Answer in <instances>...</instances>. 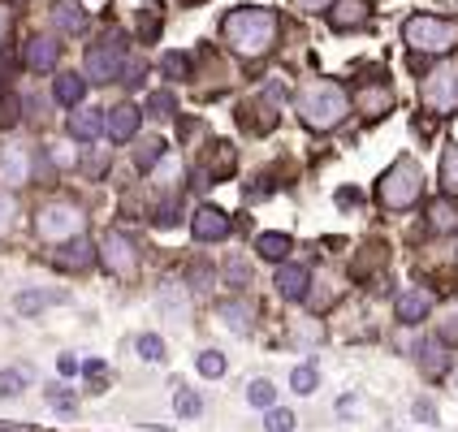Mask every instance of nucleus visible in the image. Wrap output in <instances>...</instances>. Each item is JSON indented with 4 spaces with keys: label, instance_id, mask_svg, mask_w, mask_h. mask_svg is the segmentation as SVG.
I'll list each match as a JSON object with an SVG mask.
<instances>
[{
    "label": "nucleus",
    "instance_id": "1",
    "mask_svg": "<svg viewBox=\"0 0 458 432\" xmlns=\"http://www.w3.org/2000/svg\"><path fill=\"white\" fill-rule=\"evenodd\" d=\"M221 30H225V44L238 56H264L277 39V18H273V9H238L225 18Z\"/></svg>",
    "mask_w": 458,
    "mask_h": 432
},
{
    "label": "nucleus",
    "instance_id": "2",
    "mask_svg": "<svg viewBox=\"0 0 458 432\" xmlns=\"http://www.w3.org/2000/svg\"><path fill=\"white\" fill-rule=\"evenodd\" d=\"M346 108H351V100L337 82H311V87L299 91V117L311 130H333L346 117Z\"/></svg>",
    "mask_w": 458,
    "mask_h": 432
},
{
    "label": "nucleus",
    "instance_id": "3",
    "mask_svg": "<svg viewBox=\"0 0 458 432\" xmlns=\"http://www.w3.org/2000/svg\"><path fill=\"white\" fill-rule=\"evenodd\" d=\"M403 39H407L415 52H450L458 44V30L445 18H433V13H415L407 26H403Z\"/></svg>",
    "mask_w": 458,
    "mask_h": 432
},
{
    "label": "nucleus",
    "instance_id": "4",
    "mask_svg": "<svg viewBox=\"0 0 458 432\" xmlns=\"http://www.w3.org/2000/svg\"><path fill=\"white\" fill-rule=\"evenodd\" d=\"M82 225H87L82 208L65 204V199H61V204H44L35 212V233H39L44 242H70V238L82 233Z\"/></svg>",
    "mask_w": 458,
    "mask_h": 432
},
{
    "label": "nucleus",
    "instance_id": "5",
    "mask_svg": "<svg viewBox=\"0 0 458 432\" xmlns=\"http://www.w3.org/2000/svg\"><path fill=\"white\" fill-rule=\"evenodd\" d=\"M381 204L385 208H411L420 199V191H424V174H420V165L415 160H398L389 174L381 178Z\"/></svg>",
    "mask_w": 458,
    "mask_h": 432
},
{
    "label": "nucleus",
    "instance_id": "6",
    "mask_svg": "<svg viewBox=\"0 0 458 432\" xmlns=\"http://www.w3.org/2000/svg\"><path fill=\"white\" fill-rule=\"evenodd\" d=\"M100 264L108 268V273H113V277H122V281H134V277H139V251H134V242H130L122 229L104 233Z\"/></svg>",
    "mask_w": 458,
    "mask_h": 432
},
{
    "label": "nucleus",
    "instance_id": "7",
    "mask_svg": "<svg viewBox=\"0 0 458 432\" xmlns=\"http://www.w3.org/2000/svg\"><path fill=\"white\" fill-rule=\"evenodd\" d=\"M424 104L433 108L437 117H450L458 108V70L454 65H441L424 78Z\"/></svg>",
    "mask_w": 458,
    "mask_h": 432
},
{
    "label": "nucleus",
    "instance_id": "8",
    "mask_svg": "<svg viewBox=\"0 0 458 432\" xmlns=\"http://www.w3.org/2000/svg\"><path fill=\"white\" fill-rule=\"evenodd\" d=\"M126 65V44L122 39H104L96 48H87V78L91 82H113Z\"/></svg>",
    "mask_w": 458,
    "mask_h": 432
},
{
    "label": "nucleus",
    "instance_id": "9",
    "mask_svg": "<svg viewBox=\"0 0 458 432\" xmlns=\"http://www.w3.org/2000/svg\"><path fill=\"white\" fill-rule=\"evenodd\" d=\"M139 122H143V113H139L134 104H117V108L104 117V130H108V139H113V143H126V139L139 134Z\"/></svg>",
    "mask_w": 458,
    "mask_h": 432
},
{
    "label": "nucleus",
    "instance_id": "10",
    "mask_svg": "<svg viewBox=\"0 0 458 432\" xmlns=\"http://www.w3.org/2000/svg\"><path fill=\"white\" fill-rule=\"evenodd\" d=\"M428 311H433V290L411 285V290H403V294H398V320H403V325H420Z\"/></svg>",
    "mask_w": 458,
    "mask_h": 432
},
{
    "label": "nucleus",
    "instance_id": "11",
    "mask_svg": "<svg viewBox=\"0 0 458 432\" xmlns=\"http://www.w3.org/2000/svg\"><path fill=\"white\" fill-rule=\"evenodd\" d=\"M26 70H56V61H61V44L52 39V35H35L22 52Z\"/></svg>",
    "mask_w": 458,
    "mask_h": 432
},
{
    "label": "nucleus",
    "instance_id": "12",
    "mask_svg": "<svg viewBox=\"0 0 458 432\" xmlns=\"http://www.w3.org/2000/svg\"><path fill=\"white\" fill-rule=\"evenodd\" d=\"M191 229H195L199 242H216V238H225L229 233V216L221 212V208H199L195 221H191Z\"/></svg>",
    "mask_w": 458,
    "mask_h": 432
},
{
    "label": "nucleus",
    "instance_id": "13",
    "mask_svg": "<svg viewBox=\"0 0 458 432\" xmlns=\"http://www.w3.org/2000/svg\"><path fill=\"white\" fill-rule=\"evenodd\" d=\"M307 285H311V268L307 264H285L277 273V290H281V299H307Z\"/></svg>",
    "mask_w": 458,
    "mask_h": 432
},
{
    "label": "nucleus",
    "instance_id": "14",
    "mask_svg": "<svg viewBox=\"0 0 458 432\" xmlns=\"http://www.w3.org/2000/svg\"><path fill=\"white\" fill-rule=\"evenodd\" d=\"M26 178H30V156L22 148H4L0 152V182L4 186H22Z\"/></svg>",
    "mask_w": 458,
    "mask_h": 432
},
{
    "label": "nucleus",
    "instance_id": "15",
    "mask_svg": "<svg viewBox=\"0 0 458 432\" xmlns=\"http://www.w3.org/2000/svg\"><path fill=\"white\" fill-rule=\"evenodd\" d=\"M333 9V30H355L368 22V0H337Z\"/></svg>",
    "mask_w": 458,
    "mask_h": 432
},
{
    "label": "nucleus",
    "instance_id": "16",
    "mask_svg": "<svg viewBox=\"0 0 458 432\" xmlns=\"http://www.w3.org/2000/svg\"><path fill=\"white\" fill-rule=\"evenodd\" d=\"M52 259H56V268H65V273H82V268L91 264V242H82V233H78V238L65 242V251H56Z\"/></svg>",
    "mask_w": 458,
    "mask_h": 432
},
{
    "label": "nucleus",
    "instance_id": "17",
    "mask_svg": "<svg viewBox=\"0 0 458 432\" xmlns=\"http://www.w3.org/2000/svg\"><path fill=\"white\" fill-rule=\"evenodd\" d=\"M100 130H104V113H100V108H78L74 117H70V134H74L78 143H91Z\"/></svg>",
    "mask_w": 458,
    "mask_h": 432
},
{
    "label": "nucleus",
    "instance_id": "18",
    "mask_svg": "<svg viewBox=\"0 0 458 432\" xmlns=\"http://www.w3.org/2000/svg\"><path fill=\"white\" fill-rule=\"evenodd\" d=\"M52 96H56V104L74 108V104L87 96V78H82V74H56V82H52Z\"/></svg>",
    "mask_w": 458,
    "mask_h": 432
},
{
    "label": "nucleus",
    "instance_id": "19",
    "mask_svg": "<svg viewBox=\"0 0 458 432\" xmlns=\"http://www.w3.org/2000/svg\"><path fill=\"white\" fill-rule=\"evenodd\" d=\"M52 22H56V30H61V35H78V30L87 26V13L78 9L74 0H56V9H52Z\"/></svg>",
    "mask_w": 458,
    "mask_h": 432
},
{
    "label": "nucleus",
    "instance_id": "20",
    "mask_svg": "<svg viewBox=\"0 0 458 432\" xmlns=\"http://www.w3.org/2000/svg\"><path fill=\"white\" fill-rule=\"evenodd\" d=\"M255 251L264 255V259H285V255L294 251V242H290L285 233H259V238H255Z\"/></svg>",
    "mask_w": 458,
    "mask_h": 432
},
{
    "label": "nucleus",
    "instance_id": "21",
    "mask_svg": "<svg viewBox=\"0 0 458 432\" xmlns=\"http://www.w3.org/2000/svg\"><path fill=\"white\" fill-rule=\"evenodd\" d=\"M428 225H433L437 233H454V229H458V208L450 204V199L433 204V208H428Z\"/></svg>",
    "mask_w": 458,
    "mask_h": 432
},
{
    "label": "nucleus",
    "instance_id": "22",
    "mask_svg": "<svg viewBox=\"0 0 458 432\" xmlns=\"http://www.w3.org/2000/svg\"><path fill=\"white\" fill-rule=\"evenodd\" d=\"M247 402H251V407H273V402H277V389H273V381H251V389H247Z\"/></svg>",
    "mask_w": 458,
    "mask_h": 432
},
{
    "label": "nucleus",
    "instance_id": "23",
    "mask_svg": "<svg viewBox=\"0 0 458 432\" xmlns=\"http://www.w3.org/2000/svg\"><path fill=\"white\" fill-rule=\"evenodd\" d=\"M251 316H255L251 303H229V307H225V325H233L238 333L251 329Z\"/></svg>",
    "mask_w": 458,
    "mask_h": 432
},
{
    "label": "nucleus",
    "instance_id": "24",
    "mask_svg": "<svg viewBox=\"0 0 458 432\" xmlns=\"http://www.w3.org/2000/svg\"><path fill=\"white\" fill-rule=\"evenodd\" d=\"M441 186H445L450 195H458V148H450L445 160H441Z\"/></svg>",
    "mask_w": 458,
    "mask_h": 432
},
{
    "label": "nucleus",
    "instance_id": "25",
    "mask_svg": "<svg viewBox=\"0 0 458 432\" xmlns=\"http://www.w3.org/2000/svg\"><path fill=\"white\" fill-rule=\"evenodd\" d=\"M52 299H56V294H39V290H26V294H18V311H22V316H35V311H44Z\"/></svg>",
    "mask_w": 458,
    "mask_h": 432
},
{
    "label": "nucleus",
    "instance_id": "26",
    "mask_svg": "<svg viewBox=\"0 0 458 432\" xmlns=\"http://www.w3.org/2000/svg\"><path fill=\"white\" fill-rule=\"evenodd\" d=\"M389 100H394V96H389L385 87H368V91L359 96V104H363L368 113H385V108H389Z\"/></svg>",
    "mask_w": 458,
    "mask_h": 432
},
{
    "label": "nucleus",
    "instance_id": "27",
    "mask_svg": "<svg viewBox=\"0 0 458 432\" xmlns=\"http://www.w3.org/2000/svg\"><path fill=\"white\" fill-rule=\"evenodd\" d=\"M26 381H30V377H26V372H18V368L0 372V398H13V394H22Z\"/></svg>",
    "mask_w": 458,
    "mask_h": 432
},
{
    "label": "nucleus",
    "instance_id": "28",
    "mask_svg": "<svg viewBox=\"0 0 458 432\" xmlns=\"http://www.w3.org/2000/svg\"><path fill=\"white\" fill-rule=\"evenodd\" d=\"M139 355L148 359V363H160V359H165V342H160L156 333H143V337H139Z\"/></svg>",
    "mask_w": 458,
    "mask_h": 432
},
{
    "label": "nucleus",
    "instance_id": "29",
    "mask_svg": "<svg viewBox=\"0 0 458 432\" xmlns=\"http://www.w3.org/2000/svg\"><path fill=\"white\" fill-rule=\"evenodd\" d=\"M160 160H165V143H160V139H148V143L139 148V165L152 169V165H160Z\"/></svg>",
    "mask_w": 458,
    "mask_h": 432
},
{
    "label": "nucleus",
    "instance_id": "30",
    "mask_svg": "<svg viewBox=\"0 0 458 432\" xmlns=\"http://www.w3.org/2000/svg\"><path fill=\"white\" fill-rule=\"evenodd\" d=\"M290 385H294V394H316V368H294Z\"/></svg>",
    "mask_w": 458,
    "mask_h": 432
},
{
    "label": "nucleus",
    "instance_id": "31",
    "mask_svg": "<svg viewBox=\"0 0 458 432\" xmlns=\"http://www.w3.org/2000/svg\"><path fill=\"white\" fill-rule=\"evenodd\" d=\"M225 281L233 285V290H242V285L251 281V268H247L242 259H229V264H225Z\"/></svg>",
    "mask_w": 458,
    "mask_h": 432
},
{
    "label": "nucleus",
    "instance_id": "32",
    "mask_svg": "<svg viewBox=\"0 0 458 432\" xmlns=\"http://www.w3.org/2000/svg\"><path fill=\"white\" fill-rule=\"evenodd\" d=\"M165 74H169V78H186V74H191V61H186L182 52H169V56H165Z\"/></svg>",
    "mask_w": 458,
    "mask_h": 432
},
{
    "label": "nucleus",
    "instance_id": "33",
    "mask_svg": "<svg viewBox=\"0 0 458 432\" xmlns=\"http://www.w3.org/2000/svg\"><path fill=\"white\" fill-rule=\"evenodd\" d=\"M148 113H152V117H169V113H174V96H169V91H156L152 100H148Z\"/></svg>",
    "mask_w": 458,
    "mask_h": 432
},
{
    "label": "nucleus",
    "instance_id": "34",
    "mask_svg": "<svg viewBox=\"0 0 458 432\" xmlns=\"http://www.w3.org/2000/svg\"><path fill=\"white\" fill-rule=\"evenodd\" d=\"M199 372H204V377H221V372H225V359L216 355V351H204V355H199Z\"/></svg>",
    "mask_w": 458,
    "mask_h": 432
},
{
    "label": "nucleus",
    "instance_id": "35",
    "mask_svg": "<svg viewBox=\"0 0 458 432\" xmlns=\"http://www.w3.org/2000/svg\"><path fill=\"white\" fill-rule=\"evenodd\" d=\"M199 411H204V402H199V394L182 389V394H178V415H186V419H191V415H199Z\"/></svg>",
    "mask_w": 458,
    "mask_h": 432
},
{
    "label": "nucleus",
    "instance_id": "36",
    "mask_svg": "<svg viewBox=\"0 0 458 432\" xmlns=\"http://www.w3.org/2000/svg\"><path fill=\"white\" fill-rule=\"evenodd\" d=\"M290 428H294L290 411H268V432H290Z\"/></svg>",
    "mask_w": 458,
    "mask_h": 432
},
{
    "label": "nucleus",
    "instance_id": "37",
    "mask_svg": "<svg viewBox=\"0 0 458 432\" xmlns=\"http://www.w3.org/2000/svg\"><path fill=\"white\" fill-rule=\"evenodd\" d=\"M13 212H18V208H13V199H9V195L0 191V233H4L9 225H13Z\"/></svg>",
    "mask_w": 458,
    "mask_h": 432
},
{
    "label": "nucleus",
    "instance_id": "38",
    "mask_svg": "<svg viewBox=\"0 0 458 432\" xmlns=\"http://www.w3.org/2000/svg\"><path fill=\"white\" fill-rule=\"evenodd\" d=\"M299 9H307V13H320V9H329L333 0H294Z\"/></svg>",
    "mask_w": 458,
    "mask_h": 432
},
{
    "label": "nucleus",
    "instance_id": "39",
    "mask_svg": "<svg viewBox=\"0 0 458 432\" xmlns=\"http://www.w3.org/2000/svg\"><path fill=\"white\" fill-rule=\"evenodd\" d=\"M415 415H420V419H433L437 411H433V402H415Z\"/></svg>",
    "mask_w": 458,
    "mask_h": 432
},
{
    "label": "nucleus",
    "instance_id": "40",
    "mask_svg": "<svg viewBox=\"0 0 458 432\" xmlns=\"http://www.w3.org/2000/svg\"><path fill=\"white\" fill-rule=\"evenodd\" d=\"M441 337H445V342H458V316L445 325V333H441Z\"/></svg>",
    "mask_w": 458,
    "mask_h": 432
},
{
    "label": "nucleus",
    "instance_id": "41",
    "mask_svg": "<svg viewBox=\"0 0 458 432\" xmlns=\"http://www.w3.org/2000/svg\"><path fill=\"white\" fill-rule=\"evenodd\" d=\"M61 372H65V377H74V372H78V363H74L70 355H61Z\"/></svg>",
    "mask_w": 458,
    "mask_h": 432
},
{
    "label": "nucleus",
    "instance_id": "42",
    "mask_svg": "<svg viewBox=\"0 0 458 432\" xmlns=\"http://www.w3.org/2000/svg\"><path fill=\"white\" fill-rule=\"evenodd\" d=\"M4 30H9V9L0 4V39H4Z\"/></svg>",
    "mask_w": 458,
    "mask_h": 432
},
{
    "label": "nucleus",
    "instance_id": "43",
    "mask_svg": "<svg viewBox=\"0 0 458 432\" xmlns=\"http://www.w3.org/2000/svg\"><path fill=\"white\" fill-rule=\"evenodd\" d=\"M0 432H22V428H0Z\"/></svg>",
    "mask_w": 458,
    "mask_h": 432
}]
</instances>
